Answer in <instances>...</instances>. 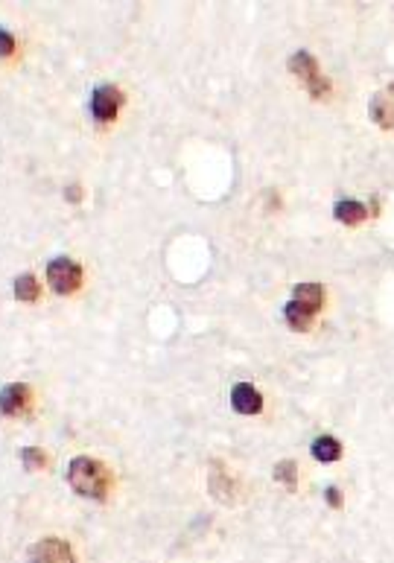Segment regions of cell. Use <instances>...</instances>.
Wrapping results in <instances>:
<instances>
[{
    "label": "cell",
    "instance_id": "cell-1",
    "mask_svg": "<svg viewBox=\"0 0 394 563\" xmlns=\"http://www.w3.org/2000/svg\"><path fill=\"white\" fill-rule=\"evenodd\" d=\"M70 487L76 490L79 496L88 499H105L108 496V470L100 461H94L88 456H76L67 467Z\"/></svg>",
    "mask_w": 394,
    "mask_h": 563
},
{
    "label": "cell",
    "instance_id": "cell-2",
    "mask_svg": "<svg viewBox=\"0 0 394 563\" xmlns=\"http://www.w3.org/2000/svg\"><path fill=\"white\" fill-rule=\"evenodd\" d=\"M47 284L53 292L59 295H70L82 286V269L79 263H74L70 257H55L47 266Z\"/></svg>",
    "mask_w": 394,
    "mask_h": 563
},
{
    "label": "cell",
    "instance_id": "cell-3",
    "mask_svg": "<svg viewBox=\"0 0 394 563\" xmlns=\"http://www.w3.org/2000/svg\"><path fill=\"white\" fill-rule=\"evenodd\" d=\"M123 100H126V96L120 94V88H114V85H100V88L94 91V96H91V111H94V117L100 120V123H111V120L117 117Z\"/></svg>",
    "mask_w": 394,
    "mask_h": 563
},
{
    "label": "cell",
    "instance_id": "cell-4",
    "mask_svg": "<svg viewBox=\"0 0 394 563\" xmlns=\"http://www.w3.org/2000/svg\"><path fill=\"white\" fill-rule=\"evenodd\" d=\"M30 560L33 563H74V552H70L67 540L44 537L35 546H30Z\"/></svg>",
    "mask_w": 394,
    "mask_h": 563
},
{
    "label": "cell",
    "instance_id": "cell-5",
    "mask_svg": "<svg viewBox=\"0 0 394 563\" xmlns=\"http://www.w3.org/2000/svg\"><path fill=\"white\" fill-rule=\"evenodd\" d=\"M371 120L379 129H394V85L374 94L371 100Z\"/></svg>",
    "mask_w": 394,
    "mask_h": 563
},
{
    "label": "cell",
    "instance_id": "cell-6",
    "mask_svg": "<svg viewBox=\"0 0 394 563\" xmlns=\"http://www.w3.org/2000/svg\"><path fill=\"white\" fill-rule=\"evenodd\" d=\"M231 406L240 415H257L263 409V397H260V391L255 386L240 383V386L231 388Z\"/></svg>",
    "mask_w": 394,
    "mask_h": 563
},
{
    "label": "cell",
    "instance_id": "cell-7",
    "mask_svg": "<svg viewBox=\"0 0 394 563\" xmlns=\"http://www.w3.org/2000/svg\"><path fill=\"white\" fill-rule=\"evenodd\" d=\"M30 397L33 394L24 383H12V386H6L3 391H0V412L3 415H18V412L26 409Z\"/></svg>",
    "mask_w": 394,
    "mask_h": 563
},
{
    "label": "cell",
    "instance_id": "cell-8",
    "mask_svg": "<svg viewBox=\"0 0 394 563\" xmlns=\"http://www.w3.org/2000/svg\"><path fill=\"white\" fill-rule=\"evenodd\" d=\"M321 301H325V292H321L318 284H298L292 292V304L304 306L307 313H313V315L321 309Z\"/></svg>",
    "mask_w": 394,
    "mask_h": 563
},
{
    "label": "cell",
    "instance_id": "cell-9",
    "mask_svg": "<svg viewBox=\"0 0 394 563\" xmlns=\"http://www.w3.org/2000/svg\"><path fill=\"white\" fill-rule=\"evenodd\" d=\"M289 70H292V73L304 82V85H309V82H313V79H318V76H321V73H318V62H316V59H313V55H309L307 50H298V53L292 55V59H289Z\"/></svg>",
    "mask_w": 394,
    "mask_h": 563
},
{
    "label": "cell",
    "instance_id": "cell-10",
    "mask_svg": "<svg viewBox=\"0 0 394 563\" xmlns=\"http://www.w3.org/2000/svg\"><path fill=\"white\" fill-rule=\"evenodd\" d=\"M313 456H316L318 461H325V464L339 461V456H342V444L336 441V438H330V435H321V438L313 441Z\"/></svg>",
    "mask_w": 394,
    "mask_h": 563
},
{
    "label": "cell",
    "instance_id": "cell-11",
    "mask_svg": "<svg viewBox=\"0 0 394 563\" xmlns=\"http://www.w3.org/2000/svg\"><path fill=\"white\" fill-rule=\"evenodd\" d=\"M333 214H336V219L339 222H345V225H357V222H362L365 219V205H359V202H350V199H342L339 205L333 207Z\"/></svg>",
    "mask_w": 394,
    "mask_h": 563
},
{
    "label": "cell",
    "instance_id": "cell-12",
    "mask_svg": "<svg viewBox=\"0 0 394 563\" xmlns=\"http://www.w3.org/2000/svg\"><path fill=\"white\" fill-rule=\"evenodd\" d=\"M38 292H41V286H38L35 275H21V277L15 280V298H18V301H35Z\"/></svg>",
    "mask_w": 394,
    "mask_h": 563
},
{
    "label": "cell",
    "instance_id": "cell-13",
    "mask_svg": "<svg viewBox=\"0 0 394 563\" xmlns=\"http://www.w3.org/2000/svg\"><path fill=\"white\" fill-rule=\"evenodd\" d=\"M286 321H289V324H292V330H307L309 327V321H313V313H307V309L304 306H298V304H286Z\"/></svg>",
    "mask_w": 394,
    "mask_h": 563
},
{
    "label": "cell",
    "instance_id": "cell-14",
    "mask_svg": "<svg viewBox=\"0 0 394 563\" xmlns=\"http://www.w3.org/2000/svg\"><path fill=\"white\" fill-rule=\"evenodd\" d=\"M275 478L280 485H286L289 490H295V485H298V467H295V461H277Z\"/></svg>",
    "mask_w": 394,
    "mask_h": 563
},
{
    "label": "cell",
    "instance_id": "cell-15",
    "mask_svg": "<svg viewBox=\"0 0 394 563\" xmlns=\"http://www.w3.org/2000/svg\"><path fill=\"white\" fill-rule=\"evenodd\" d=\"M21 458H24V467L26 470H41L47 464V456L41 453V449H35V447H26Z\"/></svg>",
    "mask_w": 394,
    "mask_h": 563
},
{
    "label": "cell",
    "instance_id": "cell-16",
    "mask_svg": "<svg viewBox=\"0 0 394 563\" xmlns=\"http://www.w3.org/2000/svg\"><path fill=\"white\" fill-rule=\"evenodd\" d=\"M12 53H15V38H12L6 30H0V55L6 59V55H12Z\"/></svg>",
    "mask_w": 394,
    "mask_h": 563
},
{
    "label": "cell",
    "instance_id": "cell-17",
    "mask_svg": "<svg viewBox=\"0 0 394 563\" xmlns=\"http://www.w3.org/2000/svg\"><path fill=\"white\" fill-rule=\"evenodd\" d=\"M325 494H327V505H333V508H339V505H342V490H339V487H327Z\"/></svg>",
    "mask_w": 394,
    "mask_h": 563
},
{
    "label": "cell",
    "instance_id": "cell-18",
    "mask_svg": "<svg viewBox=\"0 0 394 563\" xmlns=\"http://www.w3.org/2000/svg\"><path fill=\"white\" fill-rule=\"evenodd\" d=\"M65 196H67V199H70V202H79V199H82V190H79V184H70Z\"/></svg>",
    "mask_w": 394,
    "mask_h": 563
}]
</instances>
